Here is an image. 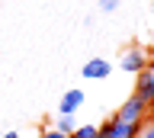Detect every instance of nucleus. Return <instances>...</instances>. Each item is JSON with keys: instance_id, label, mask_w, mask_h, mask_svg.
I'll list each match as a JSON object with an SVG mask.
<instances>
[{"instance_id": "f257e3e1", "label": "nucleus", "mask_w": 154, "mask_h": 138, "mask_svg": "<svg viewBox=\"0 0 154 138\" xmlns=\"http://www.w3.org/2000/svg\"><path fill=\"white\" fill-rule=\"evenodd\" d=\"M148 112H151V109H148V106L141 103V100H138V97L132 93V97L125 100L122 106L116 109V119H119V122H128V125H141L144 119H148Z\"/></svg>"}, {"instance_id": "f03ea898", "label": "nucleus", "mask_w": 154, "mask_h": 138, "mask_svg": "<svg viewBox=\"0 0 154 138\" xmlns=\"http://www.w3.org/2000/svg\"><path fill=\"white\" fill-rule=\"evenodd\" d=\"M119 68H122L125 74H141V71L148 68V51H144L141 45H128V48L119 55Z\"/></svg>"}, {"instance_id": "7ed1b4c3", "label": "nucleus", "mask_w": 154, "mask_h": 138, "mask_svg": "<svg viewBox=\"0 0 154 138\" xmlns=\"http://www.w3.org/2000/svg\"><path fill=\"white\" fill-rule=\"evenodd\" d=\"M135 77H138V80H135V97L151 109L154 106V80H151V74H148V68H144L141 74H135Z\"/></svg>"}, {"instance_id": "20e7f679", "label": "nucleus", "mask_w": 154, "mask_h": 138, "mask_svg": "<svg viewBox=\"0 0 154 138\" xmlns=\"http://www.w3.org/2000/svg\"><path fill=\"white\" fill-rule=\"evenodd\" d=\"M84 100H87V97H84V90L71 87L64 97H61V103H58V116H74L77 109L84 106Z\"/></svg>"}, {"instance_id": "39448f33", "label": "nucleus", "mask_w": 154, "mask_h": 138, "mask_svg": "<svg viewBox=\"0 0 154 138\" xmlns=\"http://www.w3.org/2000/svg\"><path fill=\"white\" fill-rule=\"evenodd\" d=\"M80 74H84L87 80H106L109 74H112V64H109L106 58H90V61L84 64V71H80Z\"/></svg>"}, {"instance_id": "423d86ee", "label": "nucleus", "mask_w": 154, "mask_h": 138, "mask_svg": "<svg viewBox=\"0 0 154 138\" xmlns=\"http://www.w3.org/2000/svg\"><path fill=\"white\" fill-rule=\"evenodd\" d=\"M138 135V125H128V122H119L112 116V128H109V138H135Z\"/></svg>"}, {"instance_id": "0eeeda50", "label": "nucleus", "mask_w": 154, "mask_h": 138, "mask_svg": "<svg viewBox=\"0 0 154 138\" xmlns=\"http://www.w3.org/2000/svg\"><path fill=\"white\" fill-rule=\"evenodd\" d=\"M55 128L61 132V135H71L77 128V122H74V116H58V122H55Z\"/></svg>"}, {"instance_id": "6e6552de", "label": "nucleus", "mask_w": 154, "mask_h": 138, "mask_svg": "<svg viewBox=\"0 0 154 138\" xmlns=\"http://www.w3.org/2000/svg\"><path fill=\"white\" fill-rule=\"evenodd\" d=\"M67 138H96V125H77Z\"/></svg>"}, {"instance_id": "1a4fd4ad", "label": "nucleus", "mask_w": 154, "mask_h": 138, "mask_svg": "<svg viewBox=\"0 0 154 138\" xmlns=\"http://www.w3.org/2000/svg\"><path fill=\"white\" fill-rule=\"evenodd\" d=\"M135 138H154V119H151V116L138 125V135H135Z\"/></svg>"}, {"instance_id": "9d476101", "label": "nucleus", "mask_w": 154, "mask_h": 138, "mask_svg": "<svg viewBox=\"0 0 154 138\" xmlns=\"http://www.w3.org/2000/svg\"><path fill=\"white\" fill-rule=\"evenodd\" d=\"M119 3H122V0H96V7H100L103 13H112V10H119Z\"/></svg>"}, {"instance_id": "9b49d317", "label": "nucleus", "mask_w": 154, "mask_h": 138, "mask_svg": "<svg viewBox=\"0 0 154 138\" xmlns=\"http://www.w3.org/2000/svg\"><path fill=\"white\" fill-rule=\"evenodd\" d=\"M42 138H67V135H61L58 128H48V132H42Z\"/></svg>"}, {"instance_id": "f8f14e48", "label": "nucleus", "mask_w": 154, "mask_h": 138, "mask_svg": "<svg viewBox=\"0 0 154 138\" xmlns=\"http://www.w3.org/2000/svg\"><path fill=\"white\" fill-rule=\"evenodd\" d=\"M148 74H151V80H154V58H148Z\"/></svg>"}, {"instance_id": "ddd939ff", "label": "nucleus", "mask_w": 154, "mask_h": 138, "mask_svg": "<svg viewBox=\"0 0 154 138\" xmlns=\"http://www.w3.org/2000/svg\"><path fill=\"white\" fill-rule=\"evenodd\" d=\"M0 138H19V135H16V132H3Z\"/></svg>"}, {"instance_id": "4468645a", "label": "nucleus", "mask_w": 154, "mask_h": 138, "mask_svg": "<svg viewBox=\"0 0 154 138\" xmlns=\"http://www.w3.org/2000/svg\"><path fill=\"white\" fill-rule=\"evenodd\" d=\"M151 119H154V116H151Z\"/></svg>"}]
</instances>
